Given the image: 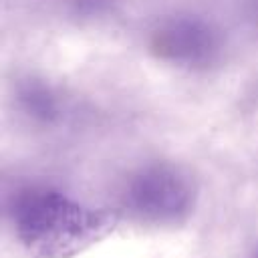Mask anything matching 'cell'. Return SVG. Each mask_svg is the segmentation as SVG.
I'll use <instances>...</instances> for the list:
<instances>
[{
    "mask_svg": "<svg viewBox=\"0 0 258 258\" xmlns=\"http://www.w3.org/2000/svg\"><path fill=\"white\" fill-rule=\"evenodd\" d=\"M256 258H258V252H256Z\"/></svg>",
    "mask_w": 258,
    "mask_h": 258,
    "instance_id": "cell-7",
    "label": "cell"
},
{
    "mask_svg": "<svg viewBox=\"0 0 258 258\" xmlns=\"http://www.w3.org/2000/svg\"><path fill=\"white\" fill-rule=\"evenodd\" d=\"M125 200L141 220L175 222L191 206V187L175 167L155 163L139 169L129 179Z\"/></svg>",
    "mask_w": 258,
    "mask_h": 258,
    "instance_id": "cell-2",
    "label": "cell"
},
{
    "mask_svg": "<svg viewBox=\"0 0 258 258\" xmlns=\"http://www.w3.org/2000/svg\"><path fill=\"white\" fill-rule=\"evenodd\" d=\"M252 14H254V18L258 22V0H252Z\"/></svg>",
    "mask_w": 258,
    "mask_h": 258,
    "instance_id": "cell-6",
    "label": "cell"
},
{
    "mask_svg": "<svg viewBox=\"0 0 258 258\" xmlns=\"http://www.w3.org/2000/svg\"><path fill=\"white\" fill-rule=\"evenodd\" d=\"M220 46L222 38L212 22L194 14L163 20L151 36V50L161 60L183 69L208 67L218 56Z\"/></svg>",
    "mask_w": 258,
    "mask_h": 258,
    "instance_id": "cell-3",
    "label": "cell"
},
{
    "mask_svg": "<svg viewBox=\"0 0 258 258\" xmlns=\"http://www.w3.org/2000/svg\"><path fill=\"white\" fill-rule=\"evenodd\" d=\"M75 4L85 14H99L111 4V0H75Z\"/></svg>",
    "mask_w": 258,
    "mask_h": 258,
    "instance_id": "cell-5",
    "label": "cell"
},
{
    "mask_svg": "<svg viewBox=\"0 0 258 258\" xmlns=\"http://www.w3.org/2000/svg\"><path fill=\"white\" fill-rule=\"evenodd\" d=\"M14 101L18 109L36 123H52L60 115V101L54 89L38 79L24 77L14 85Z\"/></svg>",
    "mask_w": 258,
    "mask_h": 258,
    "instance_id": "cell-4",
    "label": "cell"
},
{
    "mask_svg": "<svg viewBox=\"0 0 258 258\" xmlns=\"http://www.w3.org/2000/svg\"><path fill=\"white\" fill-rule=\"evenodd\" d=\"M115 224V214L85 208L56 189H26L14 204L16 234L32 258H73Z\"/></svg>",
    "mask_w": 258,
    "mask_h": 258,
    "instance_id": "cell-1",
    "label": "cell"
}]
</instances>
